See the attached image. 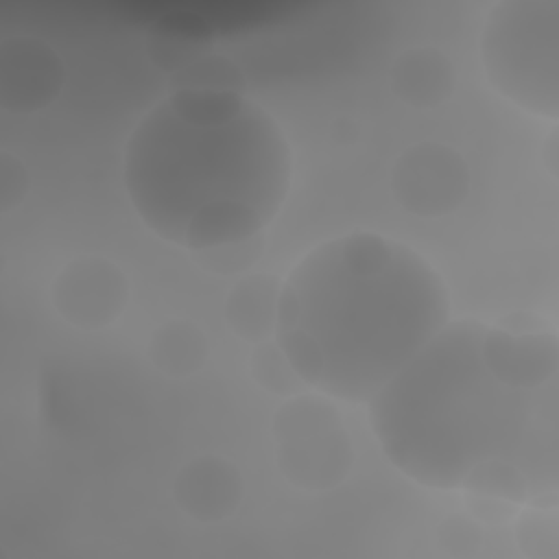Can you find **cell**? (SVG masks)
<instances>
[{
  "label": "cell",
  "instance_id": "7a4b0ae2",
  "mask_svg": "<svg viewBox=\"0 0 559 559\" xmlns=\"http://www.w3.org/2000/svg\"><path fill=\"white\" fill-rule=\"evenodd\" d=\"M485 325L448 323L367 404L384 456L411 480L456 489L483 461L518 465L537 496L557 487V382L522 389L483 349Z\"/></svg>",
  "mask_w": 559,
  "mask_h": 559
},
{
  "label": "cell",
  "instance_id": "2e32d148",
  "mask_svg": "<svg viewBox=\"0 0 559 559\" xmlns=\"http://www.w3.org/2000/svg\"><path fill=\"white\" fill-rule=\"evenodd\" d=\"M173 90H205V92H238L245 94V72L225 55L207 52L170 74Z\"/></svg>",
  "mask_w": 559,
  "mask_h": 559
},
{
  "label": "cell",
  "instance_id": "ba28073f",
  "mask_svg": "<svg viewBox=\"0 0 559 559\" xmlns=\"http://www.w3.org/2000/svg\"><path fill=\"white\" fill-rule=\"evenodd\" d=\"M66 83L57 50L39 37L15 35L0 44V107L33 114L52 105Z\"/></svg>",
  "mask_w": 559,
  "mask_h": 559
},
{
  "label": "cell",
  "instance_id": "30bf717a",
  "mask_svg": "<svg viewBox=\"0 0 559 559\" xmlns=\"http://www.w3.org/2000/svg\"><path fill=\"white\" fill-rule=\"evenodd\" d=\"M389 85L404 105L413 109H435L454 94L456 68L443 50L415 46L393 59Z\"/></svg>",
  "mask_w": 559,
  "mask_h": 559
},
{
  "label": "cell",
  "instance_id": "ffe728a7",
  "mask_svg": "<svg viewBox=\"0 0 559 559\" xmlns=\"http://www.w3.org/2000/svg\"><path fill=\"white\" fill-rule=\"evenodd\" d=\"M31 177L24 162L7 151L0 153V212H11L26 199Z\"/></svg>",
  "mask_w": 559,
  "mask_h": 559
},
{
  "label": "cell",
  "instance_id": "8fae6325",
  "mask_svg": "<svg viewBox=\"0 0 559 559\" xmlns=\"http://www.w3.org/2000/svg\"><path fill=\"white\" fill-rule=\"evenodd\" d=\"M282 282L273 273H249L240 277L225 297V321L247 343L275 336Z\"/></svg>",
  "mask_w": 559,
  "mask_h": 559
},
{
  "label": "cell",
  "instance_id": "8992f818",
  "mask_svg": "<svg viewBox=\"0 0 559 559\" xmlns=\"http://www.w3.org/2000/svg\"><path fill=\"white\" fill-rule=\"evenodd\" d=\"M395 203L415 216L439 218L456 212L469 194V166L443 142H417L404 148L391 168Z\"/></svg>",
  "mask_w": 559,
  "mask_h": 559
},
{
  "label": "cell",
  "instance_id": "603a6c76",
  "mask_svg": "<svg viewBox=\"0 0 559 559\" xmlns=\"http://www.w3.org/2000/svg\"><path fill=\"white\" fill-rule=\"evenodd\" d=\"M332 135L338 140V142H352L356 135H358V127L354 124V120L345 118V116H338L334 122H332Z\"/></svg>",
  "mask_w": 559,
  "mask_h": 559
},
{
  "label": "cell",
  "instance_id": "9a60e30c",
  "mask_svg": "<svg viewBox=\"0 0 559 559\" xmlns=\"http://www.w3.org/2000/svg\"><path fill=\"white\" fill-rule=\"evenodd\" d=\"M249 376L262 391L284 400L299 395L306 389V382L293 369L275 338H266L253 345L249 356Z\"/></svg>",
  "mask_w": 559,
  "mask_h": 559
},
{
  "label": "cell",
  "instance_id": "d6986e66",
  "mask_svg": "<svg viewBox=\"0 0 559 559\" xmlns=\"http://www.w3.org/2000/svg\"><path fill=\"white\" fill-rule=\"evenodd\" d=\"M437 542L450 557H472L483 544V528L476 518L454 513L437 526Z\"/></svg>",
  "mask_w": 559,
  "mask_h": 559
},
{
  "label": "cell",
  "instance_id": "52a82bcc",
  "mask_svg": "<svg viewBox=\"0 0 559 559\" xmlns=\"http://www.w3.org/2000/svg\"><path fill=\"white\" fill-rule=\"evenodd\" d=\"M50 299L66 323L94 332L120 319L129 304V280L103 255H79L55 275Z\"/></svg>",
  "mask_w": 559,
  "mask_h": 559
},
{
  "label": "cell",
  "instance_id": "6da1fadb",
  "mask_svg": "<svg viewBox=\"0 0 559 559\" xmlns=\"http://www.w3.org/2000/svg\"><path fill=\"white\" fill-rule=\"evenodd\" d=\"M448 323V288L417 251L354 231L295 264L273 338L306 386L369 402Z\"/></svg>",
  "mask_w": 559,
  "mask_h": 559
},
{
  "label": "cell",
  "instance_id": "e0dca14e",
  "mask_svg": "<svg viewBox=\"0 0 559 559\" xmlns=\"http://www.w3.org/2000/svg\"><path fill=\"white\" fill-rule=\"evenodd\" d=\"M515 542L520 550L531 559H557V507L526 504V509L515 520Z\"/></svg>",
  "mask_w": 559,
  "mask_h": 559
},
{
  "label": "cell",
  "instance_id": "5b68a950",
  "mask_svg": "<svg viewBox=\"0 0 559 559\" xmlns=\"http://www.w3.org/2000/svg\"><path fill=\"white\" fill-rule=\"evenodd\" d=\"M271 430L277 469L293 487L328 491L349 476L354 467L352 439L328 395L286 397L273 415Z\"/></svg>",
  "mask_w": 559,
  "mask_h": 559
},
{
  "label": "cell",
  "instance_id": "4fadbf2b",
  "mask_svg": "<svg viewBox=\"0 0 559 559\" xmlns=\"http://www.w3.org/2000/svg\"><path fill=\"white\" fill-rule=\"evenodd\" d=\"M144 48L155 68L175 74L199 57L212 52V39L205 31L188 24L162 22L148 31Z\"/></svg>",
  "mask_w": 559,
  "mask_h": 559
},
{
  "label": "cell",
  "instance_id": "7c38bea8",
  "mask_svg": "<svg viewBox=\"0 0 559 559\" xmlns=\"http://www.w3.org/2000/svg\"><path fill=\"white\" fill-rule=\"evenodd\" d=\"M146 356L159 373L168 378H188L205 367L210 358V341L194 321L175 317L151 332Z\"/></svg>",
  "mask_w": 559,
  "mask_h": 559
},
{
  "label": "cell",
  "instance_id": "7402d4cb",
  "mask_svg": "<svg viewBox=\"0 0 559 559\" xmlns=\"http://www.w3.org/2000/svg\"><path fill=\"white\" fill-rule=\"evenodd\" d=\"M542 164L550 173V177L557 179V173H559V133H557V127H552V131L548 133V138L542 144Z\"/></svg>",
  "mask_w": 559,
  "mask_h": 559
},
{
  "label": "cell",
  "instance_id": "44dd1931",
  "mask_svg": "<svg viewBox=\"0 0 559 559\" xmlns=\"http://www.w3.org/2000/svg\"><path fill=\"white\" fill-rule=\"evenodd\" d=\"M467 504H469L472 518H476L478 522H489V524L504 522L507 518H511L515 513V504L498 500V498L467 496Z\"/></svg>",
  "mask_w": 559,
  "mask_h": 559
},
{
  "label": "cell",
  "instance_id": "277c9868",
  "mask_svg": "<svg viewBox=\"0 0 559 559\" xmlns=\"http://www.w3.org/2000/svg\"><path fill=\"white\" fill-rule=\"evenodd\" d=\"M559 4L555 0H509L496 4L480 33L487 79L520 109L557 120Z\"/></svg>",
  "mask_w": 559,
  "mask_h": 559
},
{
  "label": "cell",
  "instance_id": "5bb4252c",
  "mask_svg": "<svg viewBox=\"0 0 559 559\" xmlns=\"http://www.w3.org/2000/svg\"><path fill=\"white\" fill-rule=\"evenodd\" d=\"M461 489L467 496L498 498L515 507H524L531 498L537 496L528 476L513 463L502 459H489L476 463L463 478Z\"/></svg>",
  "mask_w": 559,
  "mask_h": 559
},
{
  "label": "cell",
  "instance_id": "ac0fdd59",
  "mask_svg": "<svg viewBox=\"0 0 559 559\" xmlns=\"http://www.w3.org/2000/svg\"><path fill=\"white\" fill-rule=\"evenodd\" d=\"M264 253V236L258 234L249 240L242 242H231V245H221L214 249L197 251V264L218 273V275H234L240 271H247L258 262V258Z\"/></svg>",
  "mask_w": 559,
  "mask_h": 559
},
{
  "label": "cell",
  "instance_id": "9c48e42d",
  "mask_svg": "<svg viewBox=\"0 0 559 559\" xmlns=\"http://www.w3.org/2000/svg\"><path fill=\"white\" fill-rule=\"evenodd\" d=\"M245 498V478L225 456L201 454L188 461L173 480L175 504L199 524L231 518Z\"/></svg>",
  "mask_w": 559,
  "mask_h": 559
},
{
  "label": "cell",
  "instance_id": "3957f363",
  "mask_svg": "<svg viewBox=\"0 0 559 559\" xmlns=\"http://www.w3.org/2000/svg\"><path fill=\"white\" fill-rule=\"evenodd\" d=\"M277 122L238 92L175 90L131 133L124 188L144 225L179 245L203 210L240 203L271 221L290 186Z\"/></svg>",
  "mask_w": 559,
  "mask_h": 559
}]
</instances>
